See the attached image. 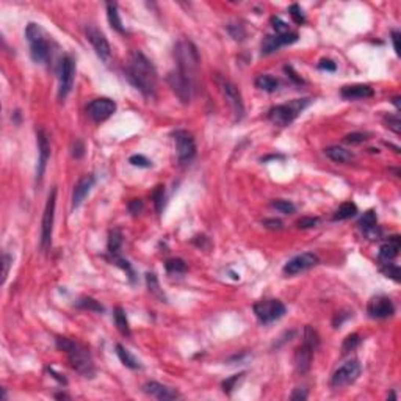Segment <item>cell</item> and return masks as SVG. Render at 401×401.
I'll use <instances>...</instances> for the list:
<instances>
[{"label":"cell","mask_w":401,"mask_h":401,"mask_svg":"<svg viewBox=\"0 0 401 401\" xmlns=\"http://www.w3.org/2000/svg\"><path fill=\"white\" fill-rule=\"evenodd\" d=\"M129 82L146 97H152L157 88V72L149 58L140 50H133L126 68Z\"/></svg>","instance_id":"6da1fadb"},{"label":"cell","mask_w":401,"mask_h":401,"mask_svg":"<svg viewBox=\"0 0 401 401\" xmlns=\"http://www.w3.org/2000/svg\"><path fill=\"white\" fill-rule=\"evenodd\" d=\"M57 348L68 354V361L77 373H80L85 378L94 376L96 369H94V364L91 359V354L83 347V345L77 343L68 337H58L57 339Z\"/></svg>","instance_id":"7a4b0ae2"},{"label":"cell","mask_w":401,"mask_h":401,"mask_svg":"<svg viewBox=\"0 0 401 401\" xmlns=\"http://www.w3.org/2000/svg\"><path fill=\"white\" fill-rule=\"evenodd\" d=\"M174 60L177 63V71L196 82V74L199 69V53L196 46L188 39H181L174 46Z\"/></svg>","instance_id":"3957f363"},{"label":"cell","mask_w":401,"mask_h":401,"mask_svg":"<svg viewBox=\"0 0 401 401\" xmlns=\"http://www.w3.org/2000/svg\"><path fill=\"white\" fill-rule=\"evenodd\" d=\"M310 104V99H295L288 104L276 105L268 111V119L274 126L285 127L296 119V116Z\"/></svg>","instance_id":"277c9868"},{"label":"cell","mask_w":401,"mask_h":401,"mask_svg":"<svg viewBox=\"0 0 401 401\" xmlns=\"http://www.w3.org/2000/svg\"><path fill=\"white\" fill-rule=\"evenodd\" d=\"M25 36H27V41L30 44L31 58L36 63L46 61L49 58V53H50V46H49V41L46 38L44 30L38 24L30 22L25 28Z\"/></svg>","instance_id":"5b68a950"},{"label":"cell","mask_w":401,"mask_h":401,"mask_svg":"<svg viewBox=\"0 0 401 401\" xmlns=\"http://www.w3.org/2000/svg\"><path fill=\"white\" fill-rule=\"evenodd\" d=\"M55 205H57V188L49 193L47 202L44 207L42 222H41V248L47 249L52 241V230H53V221H55Z\"/></svg>","instance_id":"8992f818"},{"label":"cell","mask_w":401,"mask_h":401,"mask_svg":"<svg viewBox=\"0 0 401 401\" xmlns=\"http://www.w3.org/2000/svg\"><path fill=\"white\" fill-rule=\"evenodd\" d=\"M168 83L171 86L173 93L179 97V100L182 104H190L193 94H195V88H196V82L188 79L187 75H184L179 71H173L168 74Z\"/></svg>","instance_id":"52a82bcc"},{"label":"cell","mask_w":401,"mask_h":401,"mask_svg":"<svg viewBox=\"0 0 401 401\" xmlns=\"http://www.w3.org/2000/svg\"><path fill=\"white\" fill-rule=\"evenodd\" d=\"M75 75V61L71 55H64L58 66V99L64 100L69 96Z\"/></svg>","instance_id":"ba28073f"},{"label":"cell","mask_w":401,"mask_h":401,"mask_svg":"<svg viewBox=\"0 0 401 401\" xmlns=\"http://www.w3.org/2000/svg\"><path fill=\"white\" fill-rule=\"evenodd\" d=\"M254 314L259 318L260 323L268 325L276 320H279L285 314V306L281 303L279 299H266V301H259L254 304Z\"/></svg>","instance_id":"9c48e42d"},{"label":"cell","mask_w":401,"mask_h":401,"mask_svg":"<svg viewBox=\"0 0 401 401\" xmlns=\"http://www.w3.org/2000/svg\"><path fill=\"white\" fill-rule=\"evenodd\" d=\"M218 82H219L221 93L224 96L226 102L229 104L233 116H235L237 121H241L244 116V104H243V97L238 91V88L226 79H219Z\"/></svg>","instance_id":"30bf717a"},{"label":"cell","mask_w":401,"mask_h":401,"mask_svg":"<svg viewBox=\"0 0 401 401\" xmlns=\"http://www.w3.org/2000/svg\"><path fill=\"white\" fill-rule=\"evenodd\" d=\"M359 375H361V364L358 361H348L347 364H343L334 372L331 378V387L332 389L347 387L358 380Z\"/></svg>","instance_id":"8fae6325"},{"label":"cell","mask_w":401,"mask_h":401,"mask_svg":"<svg viewBox=\"0 0 401 401\" xmlns=\"http://www.w3.org/2000/svg\"><path fill=\"white\" fill-rule=\"evenodd\" d=\"M174 141L177 149V159L181 163H190L196 155V143L190 132L177 130L174 132Z\"/></svg>","instance_id":"7c38bea8"},{"label":"cell","mask_w":401,"mask_h":401,"mask_svg":"<svg viewBox=\"0 0 401 401\" xmlns=\"http://www.w3.org/2000/svg\"><path fill=\"white\" fill-rule=\"evenodd\" d=\"M85 33H86V39L90 41L91 46L94 47L97 57L107 63L111 57V47H110V42L105 38V35L99 28H96L94 25H88L85 28Z\"/></svg>","instance_id":"4fadbf2b"},{"label":"cell","mask_w":401,"mask_h":401,"mask_svg":"<svg viewBox=\"0 0 401 401\" xmlns=\"http://www.w3.org/2000/svg\"><path fill=\"white\" fill-rule=\"evenodd\" d=\"M318 257L314 252H304L299 254L292 260H288L284 266V274L287 276H295L299 273H304L310 268H314L315 265H318Z\"/></svg>","instance_id":"5bb4252c"},{"label":"cell","mask_w":401,"mask_h":401,"mask_svg":"<svg viewBox=\"0 0 401 401\" xmlns=\"http://www.w3.org/2000/svg\"><path fill=\"white\" fill-rule=\"evenodd\" d=\"M86 111L93 121L102 122L115 113L116 104H115V100H111L108 97H99V99H94L93 102H90Z\"/></svg>","instance_id":"9a60e30c"},{"label":"cell","mask_w":401,"mask_h":401,"mask_svg":"<svg viewBox=\"0 0 401 401\" xmlns=\"http://www.w3.org/2000/svg\"><path fill=\"white\" fill-rule=\"evenodd\" d=\"M395 312V307H394V303L387 296H373L369 304H367V314H369L370 318H375V320H384V318H389L392 317Z\"/></svg>","instance_id":"2e32d148"},{"label":"cell","mask_w":401,"mask_h":401,"mask_svg":"<svg viewBox=\"0 0 401 401\" xmlns=\"http://www.w3.org/2000/svg\"><path fill=\"white\" fill-rule=\"evenodd\" d=\"M36 141H38V154H39L38 165H36V179L41 181L44 173H46L47 162L50 159V143H49V137L46 130H42V129L38 130Z\"/></svg>","instance_id":"e0dca14e"},{"label":"cell","mask_w":401,"mask_h":401,"mask_svg":"<svg viewBox=\"0 0 401 401\" xmlns=\"http://www.w3.org/2000/svg\"><path fill=\"white\" fill-rule=\"evenodd\" d=\"M298 33H285V35H266L262 41V53L270 55L279 50L282 46H288L298 41Z\"/></svg>","instance_id":"ac0fdd59"},{"label":"cell","mask_w":401,"mask_h":401,"mask_svg":"<svg viewBox=\"0 0 401 401\" xmlns=\"http://www.w3.org/2000/svg\"><path fill=\"white\" fill-rule=\"evenodd\" d=\"M143 391L146 392L148 395L157 398V400H162V401H170V400H176V398L181 397L176 389L168 387L165 384H160V383H155V381H149V383L144 384Z\"/></svg>","instance_id":"d6986e66"},{"label":"cell","mask_w":401,"mask_h":401,"mask_svg":"<svg viewBox=\"0 0 401 401\" xmlns=\"http://www.w3.org/2000/svg\"><path fill=\"white\" fill-rule=\"evenodd\" d=\"M314 353L315 350L310 348L309 345L303 343L301 347L296 348L295 351V369L298 373L304 375L310 370L312 367V359H314Z\"/></svg>","instance_id":"ffe728a7"},{"label":"cell","mask_w":401,"mask_h":401,"mask_svg":"<svg viewBox=\"0 0 401 401\" xmlns=\"http://www.w3.org/2000/svg\"><path fill=\"white\" fill-rule=\"evenodd\" d=\"M94 182H96V179H94V176H91V174L83 176L82 179L77 182V185L74 187V193H72V207L74 208L79 207L83 202V199L88 196V193L91 192Z\"/></svg>","instance_id":"44dd1931"},{"label":"cell","mask_w":401,"mask_h":401,"mask_svg":"<svg viewBox=\"0 0 401 401\" xmlns=\"http://www.w3.org/2000/svg\"><path fill=\"white\" fill-rule=\"evenodd\" d=\"M340 94H342V97L348 99V100H359V99L373 97L375 91L369 85H348V86L342 88Z\"/></svg>","instance_id":"7402d4cb"},{"label":"cell","mask_w":401,"mask_h":401,"mask_svg":"<svg viewBox=\"0 0 401 401\" xmlns=\"http://www.w3.org/2000/svg\"><path fill=\"white\" fill-rule=\"evenodd\" d=\"M400 248H401V238L398 235H394L389 238L383 246L380 248V260L383 263H387V262H392L398 252H400Z\"/></svg>","instance_id":"603a6c76"},{"label":"cell","mask_w":401,"mask_h":401,"mask_svg":"<svg viewBox=\"0 0 401 401\" xmlns=\"http://www.w3.org/2000/svg\"><path fill=\"white\" fill-rule=\"evenodd\" d=\"M325 154L336 163H348L354 159V155L350 151L343 149L340 146H331V148L325 149Z\"/></svg>","instance_id":"cb8c5ba5"},{"label":"cell","mask_w":401,"mask_h":401,"mask_svg":"<svg viewBox=\"0 0 401 401\" xmlns=\"http://www.w3.org/2000/svg\"><path fill=\"white\" fill-rule=\"evenodd\" d=\"M116 354H118V358L119 361L124 364L127 369H132V370H138L141 369V364L140 361L133 356L129 350H126L122 345H116Z\"/></svg>","instance_id":"d4e9b609"},{"label":"cell","mask_w":401,"mask_h":401,"mask_svg":"<svg viewBox=\"0 0 401 401\" xmlns=\"http://www.w3.org/2000/svg\"><path fill=\"white\" fill-rule=\"evenodd\" d=\"M105 6H107V17H108L111 28H115L118 33H126L124 27H122V20L119 17V13H118V5L113 2H108Z\"/></svg>","instance_id":"484cf974"},{"label":"cell","mask_w":401,"mask_h":401,"mask_svg":"<svg viewBox=\"0 0 401 401\" xmlns=\"http://www.w3.org/2000/svg\"><path fill=\"white\" fill-rule=\"evenodd\" d=\"M358 213V207L354 202H343L334 213L332 219L334 221H343V219H350Z\"/></svg>","instance_id":"4316f807"},{"label":"cell","mask_w":401,"mask_h":401,"mask_svg":"<svg viewBox=\"0 0 401 401\" xmlns=\"http://www.w3.org/2000/svg\"><path fill=\"white\" fill-rule=\"evenodd\" d=\"M113 318H115V325L116 328L119 329V332L122 336H130V328H129V321H127V315L124 309L121 306H118L115 309V314H113Z\"/></svg>","instance_id":"83f0119b"},{"label":"cell","mask_w":401,"mask_h":401,"mask_svg":"<svg viewBox=\"0 0 401 401\" xmlns=\"http://www.w3.org/2000/svg\"><path fill=\"white\" fill-rule=\"evenodd\" d=\"M255 86L259 88L262 91H266V93H273L277 90V86H279V82H277L274 77L271 75H259L257 79H255Z\"/></svg>","instance_id":"f1b7e54d"},{"label":"cell","mask_w":401,"mask_h":401,"mask_svg":"<svg viewBox=\"0 0 401 401\" xmlns=\"http://www.w3.org/2000/svg\"><path fill=\"white\" fill-rule=\"evenodd\" d=\"M122 244V233L119 229H113L108 235V252L111 255H116Z\"/></svg>","instance_id":"f546056e"},{"label":"cell","mask_w":401,"mask_h":401,"mask_svg":"<svg viewBox=\"0 0 401 401\" xmlns=\"http://www.w3.org/2000/svg\"><path fill=\"white\" fill-rule=\"evenodd\" d=\"M306 345H309L310 348H314L317 350L320 347V336H318V332L312 328V326H306L304 328V342Z\"/></svg>","instance_id":"4dcf8cb0"},{"label":"cell","mask_w":401,"mask_h":401,"mask_svg":"<svg viewBox=\"0 0 401 401\" xmlns=\"http://www.w3.org/2000/svg\"><path fill=\"white\" fill-rule=\"evenodd\" d=\"M146 284H148V288H149V292L155 296H159L160 299H166L163 292L160 290V284H159V279H157V276H155L154 273H148L146 274Z\"/></svg>","instance_id":"1f68e13d"},{"label":"cell","mask_w":401,"mask_h":401,"mask_svg":"<svg viewBox=\"0 0 401 401\" xmlns=\"http://www.w3.org/2000/svg\"><path fill=\"white\" fill-rule=\"evenodd\" d=\"M271 207L279 210L281 213H285V215H292L295 213L296 207L290 202V200H285V199H274L271 200Z\"/></svg>","instance_id":"d6a6232c"},{"label":"cell","mask_w":401,"mask_h":401,"mask_svg":"<svg viewBox=\"0 0 401 401\" xmlns=\"http://www.w3.org/2000/svg\"><path fill=\"white\" fill-rule=\"evenodd\" d=\"M165 268L168 273L177 274V273H185L187 271V263L182 259H170L166 260Z\"/></svg>","instance_id":"836d02e7"},{"label":"cell","mask_w":401,"mask_h":401,"mask_svg":"<svg viewBox=\"0 0 401 401\" xmlns=\"http://www.w3.org/2000/svg\"><path fill=\"white\" fill-rule=\"evenodd\" d=\"M359 343H361V337H359V334H350V336L343 340L342 343V353L343 354H347L353 350H356L359 347Z\"/></svg>","instance_id":"e575fe53"},{"label":"cell","mask_w":401,"mask_h":401,"mask_svg":"<svg viewBox=\"0 0 401 401\" xmlns=\"http://www.w3.org/2000/svg\"><path fill=\"white\" fill-rule=\"evenodd\" d=\"M77 306L82 307V309H88V310H94V312H104V307L100 306L96 299L90 298V296H85L82 299H79V303Z\"/></svg>","instance_id":"d590c367"},{"label":"cell","mask_w":401,"mask_h":401,"mask_svg":"<svg viewBox=\"0 0 401 401\" xmlns=\"http://www.w3.org/2000/svg\"><path fill=\"white\" fill-rule=\"evenodd\" d=\"M376 224H378V221H376V213H375L373 210L365 211L364 216L359 219V226H361L362 230L369 229V227H373V226H376Z\"/></svg>","instance_id":"8d00e7d4"},{"label":"cell","mask_w":401,"mask_h":401,"mask_svg":"<svg viewBox=\"0 0 401 401\" xmlns=\"http://www.w3.org/2000/svg\"><path fill=\"white\" fill-rule=\"evenodd\" d=\"M381 271H383L387 277H391V279H394L395 282H400V268H398V266H397L395 263H391V262L383 263Z\"/></svg>","instance_id":"74e56055"},{"label":"cell","mask_w":401,"mask_h":401,"mask_svg":"<svg viewBox=\"0 0 401 401\" xmlns=\"http://www.w3.org/2000/svg\"><path fill=\"white\" fill-rule=\"evenodd\" d=\"M383 121H384L386 127L391 129L392 132H395V133L401 132V119L398 115H386Z\"/></svg>","instance_id":"f35d334b"},{"label":"cell","mask_w":401,"mask_h":401,"mask_svg":"<svg viewBox=\"0 0 401 401\" xmlns=\"http://www.w3.org/2000/svg\"><path fill=\"white\" fill-rule=\"evenodd\" d=\"M152 199H154V204H155V208H157V211H162V208H163V199H165V188H163V185L155 187V190L152 193Z\"/></svg>","instance_id":"ab89813d"},{"label":"cell","mask_w":401,"mask_h":401,"mask_svg":"<svg viewBox=\"0 0 401 401\" xmlns=\"http://www.w3.org/2000/svg\"><path fill=\"white\" fill-rule=\"evenodd\" d=\"M227 31L230 33V36L235 41H243L244 36H246V31H244L243 25H240V24H229Z\"/></svg>","instance_id":"60d3db41"},{"label":"cell","mask_w":401,"mask_h":401,"mask_svg":"<svg viewBox=\"0 0 401 401\" xmlns=\"http://www.w3.org/2000/svg\"><path fill=\"white\" fill-rule=\"evenodd\" d=\"M129 163L133 165V166H138V168H151L152 166V162L148 160L144 155L141 154H135V155H132V157L129 159Z\"/></svg>","instance_id":"b9f144b4"},{"label":"cell","mask_w":401,"mask_h":401,"mask_svg":"<svg viewBox=\"0 0 401 401\" xmlns=\"http://www.w3.org/2000/svg\"><path fill=\"white\" fill-rule=\"evenodd\" d=\"M271 25L276 31V35H285V33H290L288 31V24L285 20H282L281 17H271Z\"/></svg>","instance_id":"7bdbcfd3"},{"label":"cell","mask_w":401,"mask_h":401,"mask_svg":"<svg viewBox=\"0 0 401 401\" xmlns=\"http://www.w3.org/2000/svg\"><path fill=\"white\" fill-rule=\"evenodd\" d=\"M367 140H369V133H364V132H353L345 137V141L348 144H361Z\"/></svg>","instance_id":"ee69618b"},{"label":"cell","mask_w":401,"mask_h":401,"mask_svg":"<svg viewBox=\"0 0 401 401\" xmlns=\"http://www.w3.org/2000/svg\"><path fill=\"white\" fill-rule=\"evenodd\" d=\"M288 13H290V16H292V19L296 22V24H304L306 22V17H304V14H303V9H301V6L298 5V3H293V5H290V8H288Z\"/></svg>","instance_id":"f6af8a7d"},{"label":"cell","mask_w":401,"mask_h":401,"mask_svg":"<svg viewBox=\"0 0 401 401\" xmlns=\"http://www.w3.org/2000/svg\"><path fill=\"white\" fill-rule=\"evenodd\" d=\"M115 262H116V265L118 266H121L122 270H124L126 273H127V276H129V279L133 282L135 281V273H133V268L130 266V263L127 262V260H124V259H121V257H116L115 255Z\"/></svg>","instance_id":"bcb514c9"},{"label":"cell","mask_w":401,"mask_h":401,"mask_svg":"<svg viewBox=\"0 0 401 401\" xmlns=\"http://www.w3.org/2000/svg\"><path fill=\"white\" fill-rule=\"evenodd\" d=\"M318 218H312V216H306V218H301V219H298V222H296V226L299 227V229H309V227H315L317 224H318Z\"/></svg>","instance_id":"7dc6e473"},{"label":"cell","mask_w":401,"mask_h":401,"mask_svg":"<svg viewBox=\"0 0 401 401\" xmlns=\"http://www.w3.org/2000/svg\"><path fill=\"white\" fill-rule=\"evenodd\" d=\"M364 232V235L369 238V240H380L381 235H383V230L380 229V226H373V227H369V229H365L362 230Z\"/></svg>","instance_id":"c3c4849f"},{"label":"cell","mask_w":401,"mask_h":401,"mask_svg":"<svg viewBox=\"0 0 401 401\" xmlns=\"http://www.w3.org/2000/svg\"><path fill=\"white\" fill-rule=\"evenodd\" d=\"M2 263H3L2 284H5L6 277H8V273H9V266H11V263H13V257H11V255H9L8 252H5V254H3V257H2Z\"/></svg>","instance_id":"681fc988"},{"label":"cell","mask_w":401,"mask_h":401,"mask_svg":"<svg viewBox=\"0 0 401 401\" xmlns=\"http://www.w3.org/2000/svg\"><path fill=\"white\" fill-rule=\"evenodd\" d=\"M318 68L321 69V71H329V72H334L337 69V64L334 63L332 60H329V58H323L320 63H318Z\"/></svg>","instance_id":"f907efd6"},{"label":"cell","mask_w":401,"mask_h":401,"mask_svg":"<svg viewBox=\"0 0 401 401\" xmlns=\"http://www.w3.org/2000/svg\"><path fill=\"white\" fill-rule=\"evenodd\" d=\"M129 210H130V213L138 215L140 211L143 210V200L141 199H132L129 202Z\"/></svg>","instance_id":"816d5d0a"},{"label":"cell","mask_w":401,"mask_h":401,"mask_svg":"<svg viewBox=\"0 0 401 401\" xmlns=\"http://www.w3.org/2000/svg\"><path fill=\"white\" fill-rule=\"evenodd\" d=\"M241 376H243V375H235V376H232V378H229V380H226L224 383H222V391H224V392H227V394H229V392L232 391V389H233V386H235V383H237V381L240 380V378H241Z\"/></svg>","instance_id":"f5cc1de1"},{"label":"cell","mask_w":401,"mask_h":401,"mask_svg":"<svg viewBox=\"0 0 401 401\" xmlns=\"http://www.w3.org/2000/svg\"><path fill=\"white\" fill-rule=\"evenodd\" d=\"M263 226L268 227V229H282V222L279 219H265L263 221Z\"/></svg>","instance_id":"db71d44e"},{"label":"cell","mask_w":401,"mask_h":401,"mask_svg":"<svg viewBox=\"0 0 401 401\" xmlns=\"http://www.w3.org/2000/svg\"><path fill=\"white\" fill-rule=\"evenodd\" d=\"M307 398V392L304 391V389H295V392L290 395V400H299V401H303Z\"/></svg>","instance_id":"11a10c76"},{"label":"cell","mask_w":401,"mask_h":401,"mask_svg":"<svg viewBox=\"0 0 401 401\" xmlns=\"http://www.w3.org/2000/svg\"><path fill=\"white\" fill-rule=\"evenodd\" d=\"M392 42H394V49H395V53L400 57V31L394 30L392 31Z\"/></svg>","instance_id":"9f6ffc18"},{"label":"cell","mask_w":401,"mask_h":401,"mask_svg":"<svg viewBox=\"0 0 401 401\" xmlns=\"http://www.w3.org/2000/svg\"><path fill=\"white\" fill-rule=\"evenodd\" d=\"M350 315L351 314H347V315H343V314H337L336 315V318H334V328H339L342 323L347 320V318H350Z\"/></svg>","instance_id":"6f0895ef"},{"label":"cell","mask_w":401,"mask_h":401,"mask_svg":"<svg viewBox=\"0 0 401 401\" xmlns=\"http://www.w3.org/2000/svg\"><path fill=\"white\" fill-rule=\"evenodd\" d=\"M392 104H394V105H395V107H397V108L400 110V97H398V96L392 99Z\"/></svg>","instance_id":"680465c9"},{"label":"cell","mask_w":401,"mask_h":401,"mask_svg":"<svg viewBox=\"0 0 401 401\" xmlns=\"http://www.w3.org/2000/svg\"><path fill=\"white\" fill-rule=\"evenodd\" d=\"M389 398H391V400H395V398H397V397H395V394H394V392H392V394H391V395H389Z\"/></svg>","instance_id":"91938a15"}]
</instances>
